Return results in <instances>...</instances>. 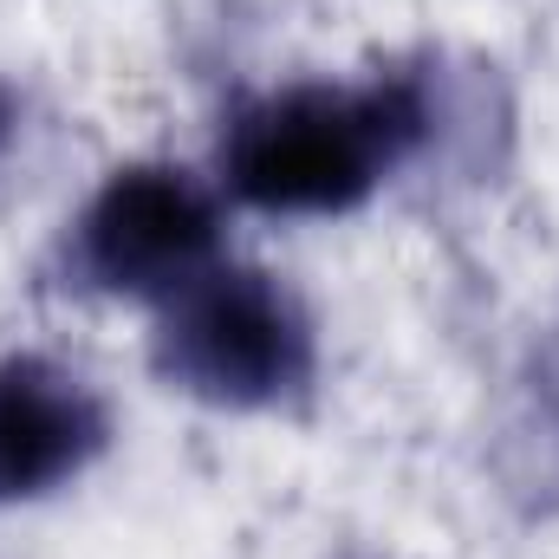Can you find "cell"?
I'll return each mask as SVG.
<instances>
[{
    "label": "cell",
    "instance_id": "1",
    "mask_svg": "<svg viewBox=\"0 0 559 559\" xmlns=\"http://www.w3.org/2000/svg\"><path fill=\"white\" fill-rule=\"evenodd\" d=\"M429 138V92L411 72L365 85H286L222 124V182L261 215H352Z\"/></svg>",
    "mask_w": 559,
    "mask_h": 559
},
{
    "label": "cell",
    "instance_id": "2",
    "mask_svg": "<svg viewBox=\"0 0 559 559\" xmlns=\"http://www.w3.org/2000/svg\"><path fill=\"white\" fill-rule=\"evenodd\" d=\"M150 371L215 411H286L319 378V332L280 274L215 261L163 306Z\"/></svg>",
    "mask_w": 559,
    "mask_h": 559
},
{
    "label": "cell",
    "instance_id": "3",
    "mask_svg": "<svg viewBox=\"0 0 559 559\" xmlns=\"http://www.w3.org/2000/svg\"><path fill=\"white\" fill-rule=\"evenodd\" d=\"M222 254V202L182 163L111 169L59 241V286L169 306Z\"/></svg>",
    "mask_w": 559,
    "mask_h": 559
},
{
    "label": "cell",
    "instance_id": "4",
    "mask_svg": "<svg viewBox=\"0 0 559 559\" xmlns=\"http://www.w3.org/2000/svg\"><path fill=\"white\" fill-rule=\"evenodd\" d=\"M105 442L111 411L79 371L39 352L0 358V501H39L66 488L105 455Z\"/></svg>",
    "mask_w": 559,
    "mask_h": 559
},
{
    "label": "cell",
    "instance_id": "5",
    "mask_svg": "<svg viewBox=\"0 0 559 559\" xmlns=\"http://www.w3.org/2000/svg\"><path fill=\"white\" fill-rule=\"evenodd\" d=\"M20 118H26V105H20V92L0 79V163H7V150L20 143Z\"/></svg>",
    "mask_w": 559,
    "mask_h": 559
}]
</instances>
